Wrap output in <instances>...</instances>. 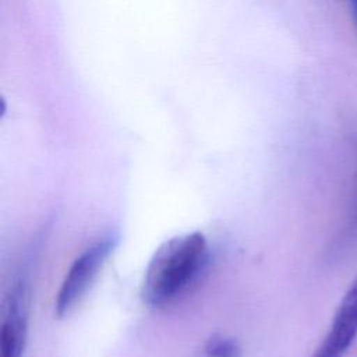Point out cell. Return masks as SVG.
I'll return each instance as SVG.
<instances>
[{
    "label": "cell",
    "instance_id": "obj_7",
    "mask_svg": "<svg viewBox=\"0 0 357 357\" xmlns=\"http://www.w3.org/2000/svg\"><path fill=\"white\" fill-rule=\"evenodd\" d=\"M356 212H357V188H356Z\"/></svg>",
    "mask_w": 357,
    "mask_h": 357
},
{
    "label": "cell",
    "instance_id": "obj_5",
    "mask_svg": "<svg viewBox=\"0 0 357 357\" xmlns=\"http://www.w3.org/2000/svg\"><path fill=\"white\" fill-rule=\"evenodd\" d=\"M205 354L208 357H241L238 342L230 336L215 333L205 343Z\"/></svg>",
    "mask_w": 357,
    "mask_h": 357
},
{
    "label": "cell",
    "instance_id": "obj_4",
    "mask_svg": "<svg viewBox=\"0 0 357 357\" xmlns=\"http://www.w3.org/2000/svg\"><path fill=\"white\" fill-rule=\"evenodd\" d=\"M357 337V276L344 293L332 324L311 357H343Z\"/></svg>",
    "mask_w": 357,
    "mask_h": 357
},
{
    "label": "cell",
    "instance_id": "obj_6",
    "mask_svg": "<svg viewBox=\"0 0 357 357\" xmlns=\"http://www.w3.org/2000/svg\"><path fill=\"white\" fill-rule=\"evenodd\" d=\"M347 3H349L351 17H353V21H354V25H356V29H357V0H347Z\"/></svg>",
    "mask_w": 357,
    "mask_h": 357
},
{
    "label": "cell",
    "instance_id": "obj_2",
    "mask_svg": "<svg viewBox=\"0 0 357 357\" xmlns=\"http://www.w3.org/2000/svg\"><path fill=\"white\" fill-rule=\"evenodd\" d=\"M114 236H105L86 247L67 269L54 300L59 318L67 315L85 296L116 247Z\"/></svg>",
    "mask_w": 357,
    "mask_h": 357
},
{
    "label": "cell",
    "instance_id": "obj_1",
    "mask_svg": "<svg viewBox=\"0 0 357 357\" xmlns=\"http://www.w3.org/2000/svg\"><path fill=\"white\" fill-rule=\"evenodd\" d=\"M206 261L208 244L202 233L192 231L166 240L145 268L141 290L144 303L152 308L173 303L198 279Z\"/></svg>",
    "mask_w": 357,
    "mask_h": 357
},
{
    "label": "cell",
    "instance_id": "obj_3",
    "mask_svg": "<svg viewBox=\"0 0 357 357\" xmlns=\"http://www.w3.org/2000/svg\"><path fill=\"white\" fill-rule=\"evenodd\" d=\"M28 332V287L24 280L11 284L4 298L0 328V357H22Z\"/></svg>",
    "mask_w": 357,
    "mask_h": 357
}]
</instances>
